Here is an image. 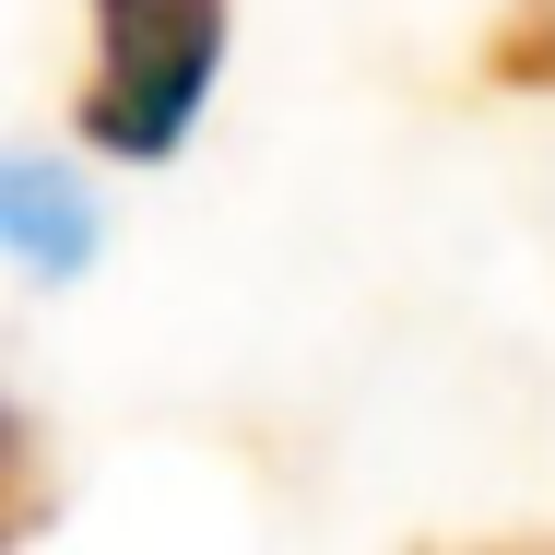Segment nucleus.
I'll use <instances>...</instances> for the list:
<instances>
[{"instance_id":"nucleus-2","label":"nucleus","mask_w":555,"mask_h":555,"mask_svg":"<svg viewBox=\"0 0 555 555\" xmlns=\"http://www.w3.org/2000/svg\"><path fill=\"white\" fill-rule=\"evenodd\" d=\"M0 260H24L36 284H72V272L95 260L83 178H60L48 154H0Z\"/></svg>"},{"instance_id":"nucleus-1","label":"nucleus","mask_w":555,"mask_h":555,"mask_svg":"<svg viewBox=\"0 0 555 555\" xmlns=\"http://www.w3.org/2000/svg\"><path fill=\"white\" fill-rule=\"evenodd\" d=\"M224 72V0H95V60L72 130L118 166H166Z\"/></svg>"},{"instance_id":"nucleus-3","label":"nucleus","mask_w":555,"mask_h":555,"mask_svg":"<svg viewBox=\"0 0 555 555\" xmlns=\"http://www.w3.org/2000/svg\"><path fill=\"white\" fill-rule=\"evenodd\" d=\"M485 83L555 95V0H508V12L485 24Z\"/></svg>"},{"instance_id":"nucleus-5","label":"nucleus","mask_w":555,"mask_h":555,"mask_svg":"<svg viewBox=\"0 0 555 555\" xmlns=\"http://www.w3.org/2000/svg\"><path fill=\"white\" fill-rule=\"evenodd\" d=\"M485 555H532V544H485Z\"/></svg>"},{"instance_id":"nucleus-4","label":"nucleus","mask_w":555,"mask_h":555,"mask_svg":"<svg viewBox=\"0 0 555 555\" xmlns=\"http://www.w3.org/2000/svg\"><path fill=\"white\" fill-rule=\"evenodd\" d=\"M48 520V461H36V426L0 402V544H24Z\"/></svg>"}]
</instances>
